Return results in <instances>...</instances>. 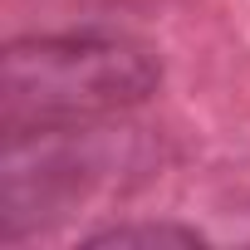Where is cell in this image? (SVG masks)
<instances>
[{
    "label": "cell",
    "mask_w": 250,
    "mask_h": 250,
    "mask_svg": "<svg viewBox=\"0 0 250 250\" xmlns=\"http://www.w3.org/2000/svg\"><path fill=\"white\" fill-rule=\"evenodd\" d=\"M147 49L103 35H35L5 49L0 74V128L5 138L93 128L138 108L157 88Z\"/></svg>",
    "instance_id": "1"
},
{
    "label": "cell",
    "mask_w": 250,
    "mask_h": 250,
    "mask_svg": "<svg viewBox=\"0 0 250 250\" xmlns=\"http://www.w3.org/2000/svg\"><path fill=\"white\" fill-rule=\"evenodd\" d=\"M88 245H201V235L187 226L157 221V226H108V230L88 235Z\"/></svg>",
    "instance_id": "2"
}]
</instances>
